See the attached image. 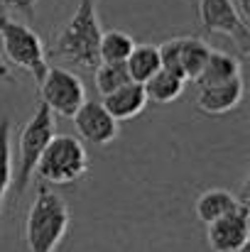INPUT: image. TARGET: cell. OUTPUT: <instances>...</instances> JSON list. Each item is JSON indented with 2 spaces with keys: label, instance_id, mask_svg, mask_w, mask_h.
I'll list each match as a JSON object with an SVG mask.
<instances>
[{
  "label": "cell",
  "instance_id": "17",
  "mask_svg": "<svg viewBox=\"0 0 250 252\" xmlns=\"http://www.w3.org/2000/svg\"><path fill=\"white\" fill-rule=\"evenodd\" d=\"M135 42L128 32L123 30H106L101 32L98 39V62H108V64H125V59L130 57Z\"/></svg>",
  "mask_w": 250,
  "mask_h": 252
},
{
  "label": "cell",
  "instance_id": "10",
  "mask_svg": "<svg viewBox=\"0 0 250 252\" xmlns=\"http://www.w3.org/2000/svg\"><path fill=\"white\" fill-rule=\"evenodd\" d=\"M71 120L79 132V140L88 145L103 147L118 137V120L103 108L101 100H83Z\"/></svg>",
  "mask_w": 250,
  "mask_h": 252
},
{
  "label": "cell",
  "instance_id": "19",
  "mask_svg": "<svg viewBox=\"0 0 250 252\" xmlns=\"http://www.w3.org/2000/svg\"><path fill=\"white\" fill-rule=\"evenodd\" d=\"M93 81H96V91L101 95H108L113 91H118L120 86L130 84V74L125 69V64H108V62H98L93 66Z\"/></svg>",
  "mask_w": 250,
  "mask_h": 252
},
{
  "label": "cell",
  "instance_id": "6",
  "mask_svg": "<svg viewBox=\"0 0 250 252\" xmlns=\"http://www.w3.org/2000/svg\"><path fill=\"white\" fill-rule=\"evenodd\" d=\"M39 100L62 118H74V113L86 100L83 81L64 66H49L44 79L39 81Z\"/></svg>",
  "mask_w": 250,
  "mask_h": 252
},
{
  "label": "cell",
  "instance_id": "21",
  "mask_svg": "<svg viewBox=\"0 0 250 252\" xmlns=\"http://www.w3.org/2000/svg\"><path fill=\"white\" fill-rule=\"evenodd\" d=\"M0 84H15L12 69H10V64L2 59V54H0Z\"/></svg>",
  "mask_w": 250,
  "mask_h": 252
},
{
  "label": "cell",
  "instance_id": "4",
  "mask_svg": "<svg viewBox=\"0 0 250 252\" xmlns=\"http://www.w3.org/2000/svg\"><path fill=\"white\" fill-rule=\"evenodd\" d=\"M88 171V152L83 142L74 135H54L44 147L35 174L42 184L69 186L81 181Z\"/></svg>",
  "mask_w": 250,
  "mask_h": 252
},
{
  "label": "cell",
  "instance_id": "23",
  "mask_svg": "<svg viewBox=\"0 0 250 252\" xmlns=\"http://www.w3.org/2000/svg\"><path fill=\"white\" fill-rule=\"evenodd\" d=\"M243 252H248V248H246V250H243Z\"/></svg>",
  "mask_w": 250,
  "mask_h": 252
},
{
  "label": "cell",
  "instance_id": "9",
  "mask_svg": "<svg viewBox=\"0 0 250 252\" xmlns=\"http://www.w3.org/2000/svg\"><path fill=\"white\" fill-rule=\"evenodd\" d=\"M206 228H209L206 230V243H209V248L214 252H243L250 243L248 198L243 196L241 203L231 213L211 220Z\"/></svg>",
  "mask_w": 250,
  "mask_h": 252
},
{
  "label": "cell",
  "instance_id": "15",
  "mask_svg": "<svg viewBox=\"0 0 250 252\" xmlns=\"http://www.w3.org/2000/svg\"><path fill=\"white\" fill-rule=\"evenodd\" d=\"M125 69H128V74H130V79L135 84H145L152 74H157L162 69L157 47H152V44H135L130 57L125 59Z\"/></svg>",
  "mask_w": 250,
  "mask_h": 252
},
{
  "label": "cell",
  "instance_id": "3",
  "mask_svg": "<svg viewBox=\"0 0 250 252\" xmlns=\"http://www.w3.org/2000/svg\"><path fill=\"white\" fill-rule=\"evenodd\" d=\"M0 54L7 64L27 71L37 84L44 79L49 62L42 37L25 22L0 10Z\"/></svg>",
  "mask_w": 250,
  "mask_h": 252
},
{
  "label": "cell",
  "instance_id": "1",
  "mask_svg": "<svg viewBox=\"0 0 250 252\" xmlns=\"http://www.w3.org/2000/svg\"><path fill=\"white\" fill-rule=\"evenodd\" d=\"M71 223L69 203L49 184H37L35 201L25 218V248L27 252H54L64 240Z\"/></svg>",
  "mask_w": 250,
  "mask_h": 252
},
{
  "label": "cell",
  "instance_id": "11",
  "mask_svg": "<svg viewBox=\"0 0 250 252\" xmlns=\"http://www.w3.org/2000/svg\"><path fill=\"white\" fill-rule=\"evenodd\" d=\"M243 91H246L243 76H236V79L223 81V84L199 86L196 108H199L204 115H211V118L226 115V113H231L233 108L241 105V100H243Z\"/></svg>",
  "mask_w": 250,
  "mask_h": 252
},
{
  "label": "cell",
  "instance_id": "2",
  "mask_svg": "<svg viewBox=\"0 0 250 252\" xmlns=\"http://www.w3.org/2000/svg\"><path fill=\"white\" fill-rule=\"evenodd\" d=\"M101 22L96 12V0H79L76 10L67 20V25L57 32L47 54L59 57L62 62L81 69H93L98 64V39Z\"/></svg>",
  "mask_w": 250,
  "mask_h": 252
},
{
  "label": "cell",
  "instance_id": "14",
  "mask_svg": "<svg viewBox=\"0 0 250 252\" xmlns=\"http://www.w3.org/2000/svg\"><path fill=\"white\" fill-rule=\"evenodd\" d=\"M241 203V198L226 189H206L204 193H199L196 203H194V211H196V218L201 223H211L226 213H231L236 206Z\"/></svg>",
  "mask_w": 250,
  "mask_h": 252
},
{
  "label": "cell",
  "instance_id": "22",
  "mask_svg": "<svg viewBox=\"0 0 250 252\" xmlns=\"http://www.w3.org/2000/svg\"><path fill=\"white\" fill-rule=\"evenodd\" d=\"M233 2H236V7H238L241 17L250 25V0H233Z\"/></svg>",
  "mask_w": 250,
  "mask_h": 252
},
{
  "label": "cell",
  "instance_id": "16",
  "mask_svg": "<svg viewBox=\"0 0 250 252\" xmlns=\"http://www.w3.org/2000/svg\"><path fill=\"white\" fill-rule=\"evenodd\" d=\"M184 86H186L184 79H179V76L169 74L165 69H160L157 74H152V76L143 84V88H145L147 100H152V103H157V105H167V103L177 100V98L184 93Z\"/></svg>",
  "mask_w": 250,
  "mask_h": 252
},
{
  "label": "cell",
  "instance_id": "5",
  "mask_svg": "<svg viewBox=\"0 0 250 252\" xmlns=\"http://www.w3.org/2000/svg\"><path fill=\"white\" fill-rule=\"evenodd\" d=\"M57 125H54V113L39 100L37 110L32 113V118L25 123L22 132H20V147H17V169L12 171V184H15V196L20 198L32 176H35V167L44 152V147L49 145V140L54 137Z\"/></svg>",
  "mask_w": 250,
  "mask_h": 252
},
{
  "label": "cell",
  "instance_id": "8",
  "mask_svg": "<svg viewBox=\"0 0 250 252\" xmlns=\"http://www.w3.org/2000/svg\"><path fill=\"white\" fill-rule=\"evenodd\" d=\"M157 52H160V64L165 71L184 81H194L199 71L204 69L211 54V47L201 37H174L162 42Z\"/></svg>",
  "mask_w": 250,
  "mask_h": 252
},
{
  "label": "cell",
  "instance_id": "20",
  "mask_svg": "<svg viewBox=\"0 0 250 252\" xmlns=\"http://www.w3.org/2000/svg\"><path fill=\"white\" fill-rule=\"evenodd\" d=\"M35 5H37V0H0L2 12H20L25 17L35 15Z\"/></svg>",
  "mask_w": 250,
  "mask_h": 252
},
{
  "label": "cell",
  "instance_id": "13",
  "mask_svg": "<svg viewBox=\"0 0 250 252\" xmlns=\"http://www.w3.org/2000/svg\"><path fill=\"white\" fill-rule=\"evenodd\" d=\"M241 76V59L236 54H228L223 49H211L204 69L199 71V76L194 79V84L199 86H211V84H223Z\"/></svg>",
  "mask_w": 250,
  "mask_h": 252
},
{
  "label": "cell",
  "instance_id": "7",
  "mask_svg": "<svg viewBox=\"0 0 250 252\" xmlns=\"http://www.w3.org/2000/svg\"><path fill=\"white\" fill-rule=\"evenodd\" d=\"M199 22L206 32L226 34L236 42L241 54L250 52V25L241 17L233 0H196Z\"/></svg>",
  "mask_w": 250,
  "mask_h": 252
},
{
  "label": "cell",
  "instance_id": "12",
  "mask_svg": "<svg viewBox=\"0 0 250 252\" xmlns=\"http://www.w3.org/2000/svg\"><path fill=\"white\" fill-rule=\"evenodd\" d=\"M101 103H103V108L120 123V120H133V118H138V115L145 110V105H147V95H145L143 84L130 81V84L120 86L118 91L103 95Z\"/></svg>",
  "mask_w": 250,
  "mask_h": 252
},
{
  "label": "cell",
  "instance_id": "18",
  "mask_svg": "<svg viewBox=\"0 0 250 252\" xmlns=\"http://www.w3.org/2000/svg\"><path fill=\"white\" fill-rule=\"evenodd\" d=\"M10 186H12V123L10 118H2L0 120V213Z\"/></svg>",
  "mask_w": 250,
  "mask_h": 252
}]
</instances>
